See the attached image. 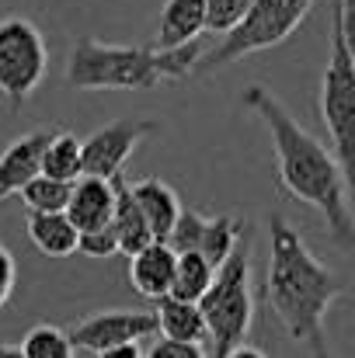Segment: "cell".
<instances>
[{
	"mask_svg": "<svg viewBox=\"0 0 355 358\" xmlns=\"http://www.w3.org/2000/svg\"><path fill=\"white\" fill-rule=\"evenodd\" d=\"M240 101L265 122V129L272 136L275 160H279V181H282L286 195L317 209L328 237L342 250H355V209L338 157L314 132H307L293 119L286 112V105L268 87L251 84Z\"/></svg>",
	"mask_w": 355,
	"mask_h": 358,
	"instance_id": "1",
	"label": "cell"
},
{
	"mask_svg": "<svg viewBox=\"0 0 355 358\" xmlns=\"http://www.w3.org/2000/svg\"><path fill=\"white\" fill-rule=\"evenodd\" d=\"M342 292H345V282L307 247L300 230L289 227L282 216H272L265 299H268V310L286 327L289 341L303 345L310 358H331L324 320Z\"/></svg>",
	"mask_w": 355,
	"mask_h": 358,
	"instance_id": "2",
	"label": "cell"
},
{
	"mask_svg": "<svg viewBox=\"0 0 355 358\" xmlns=\"http://www.w3.org/2000/svg\"><path fill=\"white\" fill-rule=\"evenodd\" d=\"M202 63L199 42L174 49L157 45H109L91 35L77 38L67 59V84L74 91H153L192 77Z\"/></svg>",
	"mask_w": 355,
	"mask_h": 358,
	"instance_id": "3",
	"label": "cell"
},
{
	"mask_svg": "<svg viewBox=\"0 0 355 358\" xmlns=\"http://www.w3.org/2000/svg\"><path fill=\"white\" fill-rule=\"evenodd\" d=\"M206 327H209V345L216 358H223L230 348L244 345L251 320H254V296H251V247L247 240L237 243V250L216 268V278L209 292L199 299Z\"/></svg>",
	"mask_w": 355,
	"mask_h": 358,
	"instance_id": "4",
	"label": "cell"
},
{
	"mask_svg": "<svg viewBox=\"0 0 355 358\" xmlns=\"http://www.w3.org/2000/svg\"><path fill=\"white\" fill-rule=\"evenodd\" d=\"M321 122L331 136V153L345 171L355 209V59L335 14H331V56L321 80Z\"/></svg>",
	"mask_w": 355,
	"mask_h": 358,
	"instance_id": "5",
	"label": "cell"
},
{
	"mask_svg": "<svg viewBox=\"0 0 355 358\" xmlns=\"http://www.w3.org/2000/svg\"><path fill=\"white\" fill-rule=\"evenodd\" d=\"M310 7H314V0H254L251 10L244 14V21L234 31H227L223 42L202 59V70H223L251 52L286 42L307 21Z\"/></svg>",
	"mask_w": 355,
	"mask_h": 358,
	"instance_id": "6",
	"label": "cell"
},
{
	"mask_svg": "<svg viewBox=\"0 0 355 358\" xmlns=\"http://www.w3.org/2000/svg\"><path fill=\"white\" fill-rule=\"evenodd\" d=\"M49 70V49L35 21L11 14L0 17V94L11 108H21Z\"/></svg>",
	"mask_w": 355,
	"mask_h": 358,
	"instance_id": "7",
	"label": "cell"
},
{
	"mask_svg": "<svg viewBox=\"0 0 355 358\" xmlns=\"http://www.w3.org/2000/svg\"><path fill=\"white\" fill-rule=\"evenodd\" d=\"M157 129H160L157 119H116L102 125L98 132H91L84 139V174L109 178V181L118 178L125 160L132 157V150Z\"/></svg>",
	"mask_w": 355,
	"mask_h": 358,
	"instance_id": "8",
	"label": "cell"
},
{
	"mask_svg": "<svg viewBox=\"0 0 355 358\" xmlns=\"http://www.w3.org/2000/svg\"><path fill=\"white\" fill-rule=\"evenodd\" d=\"M244 240V227L234 216H202L195 209H181L174 230L167 243L181 254V250H199L206 254L216 268L237 250V243Z\"/></svg>",
	"mask_w": 355,
	"mask_h": 358,
	"instance_id": "9",
	"label": "cell"
},
{
	"mask_svg": "<svg viewBox=\"0 0 355 358\" xmlns=\"http://www.w3.org/2000/svg\"><path fill=\"white\" fill-rule=\"evenodd\" d=\"M150 334H157V317L143 310H102L70 327L74 348H84L95 355L105 348L125 345V341H143Z\"/></svg>",
	"mask_w": 355,
	"mask_h": 358,
	"instance_id": "10",
	"label": "cell"
},
{
	"mask_svg": "<svg viewBox=\"0 0 355 358\" xmlns=\"http://www.w3.org/2000/svg\"><path fill=\"white\" fill-rule=\"evenodd\" d=\"M174 264H178V250L167 240H153L143 250H136L129 257V285L146 296V299H164L171 296L174 285Z\"/></svg>",
	"mask_w": 355,
	"mask_h": 358,
	"instance_id": "11",
	"label": "cell"
},
{
	"mask_svg": "<svg viewBox=\"0 0 355 358\" xmlns=\"http://www.w3.org/2000/svg\"><path fill=\"white\" fill-rule=\"evenodd\" d=\"M67 216L74 220V227L81 234H91V230L109 227L112 216H116V181L95 178V174H81L74 181Z\"/></svg>",
	"mask_w": 355,
	"mask_h": 358,
	"instance_id": "12",
	"label": "cell"
},
{
	"mask_svg": "<svg viewBox=\"0 0 355 358\" xmlns=\"http://www.w3.org/2000/svg\"><path fill=\"white\" fill-rule=\"evenodd\" d=\"M49 129H35L25 132L21 139H14L4 153H0V199L7 195H21V188L42 174V150L49 143Z\"/></svg>",
	"mask_w": 355,
	"mask_h": 358,
	"instance_id": "13",
	"label": "cell"
},
{
	"mask_svg": "<svg viewBox=\"0 0 355 358\" xmlns=\"http://www.w3.org/2000/svg\"><path fill=\"white\" fill-rule=\"evenodd\" d=\"M129 192H132L136 206L143 209V216H146V223L153 230V240L171 237V230H174V223H178V216L185 209L181 199L174 195V188L167 181H160V178H143V181H132Z\"/></svg>",
	"mask_w": 355,
	"mask_h": 358,
	"instance_id": "14",
	"label": "cell"
},
{
	"mask_svg": "<svg viewBox=\"0 0 355 358\" xmlns=\"http://www.w3.org/2000/svg\"><path fill=\"white\" fill-rule=\"evenodd\" d=\"M153 317H157L160 338L188 341V345H209V327H206V317H202V306L199 303L164 296V299H157Z\"/></svg>",
	"mask_w": 355,
	"mask_h": 358,
	"instance_id": "15",
	"label": "cell"
},
{
	"mask_svg": "<svg viewBox=\"0 0 355 358\" xmlns=\"http://www.w3.org/2000/svg\"><path fill=\"white\" fill-rule=\"evenodd\" d=\"M206 0H167L157 21V49L199 42V35L206 31Z\"/></svg>",
	"mask_w": 355,
	"mask_h": 358,
	"instance_id": "16",
	"label": "cell"
},
{
	"mask_svg": "<svg viewBox=\"0 0 355 358\" xmlns=\"http://www.w3.org/2000/svg\"><path fill=\"white\" fill-rule=\"evenodd\" d=\"M28 240L46 257H70L81 250V230L67 213H28Z\"/></svg>",
	"mask_w": 355,
	"mask_h": 358,
	"instance_id": "17",
	"label": "cell"
},
{
	"mask_svg": "<svg viewBox=\"0 0 355 358\" xmlns=\"http://www.w3.org/2000/svg\"><path fill=\"white\" fill-rule=\"evenodd\" d=\"M112 181H116V216H112V227H116V237H118V254L132 257L136 250L153 243V230H150L143 209L136 206V199L129 192V181H122V174L112 178Z\"/></svg>",
	"mask_w": 355,
	"mask_h": 358,
	"instance_id": "18",
	"label": "cell"
},
{
	"mask_svg": "<svg viewBox=\"0 0 355 358\" xmlns=\"http://www.w3.org/2000/svg\"><path fill=\"white\" fill-rule=\"evenodd\" d=\"M42 174L60 181H77L84 174V143L74 132L56 129L42 150Z\"/></svg>",
	"mask_w": 355,
	"mask_h": 358,
	"instance_id": "19",
	"label": "cell"
},
{
	"mask_svg": "<svg viewBox=\"0 0 355 358\" xmlns=\"http://www.w3.org/2000/svg\"><path fill=\"white\" fill-rule=\"evenodd\" d=\"M216 278V264L199 254V250H181L178 254V264H174V285H171V296L174 299H188V303H199L209 285Z\"/></svg>",
	"mask_w": 355,
	"mask_h": 358,
	"instance_id": "20",
	"label": "cell"
},
{
	"mask_svg": "<svg viewBox=\"0 0 355 358\" xmlns=\"http://www.w3.org/2000/svg\"><path fill=\"white\" fill-rule=\"evenodd\" d=\"M70 192H74V181H60V178L39 174V178H32L21 188V202H25L28 213H67Z\"/></svg>",
	"mask_w": 355,
	"mask_h": 358,
	"instance_id": "21",
	"label": "cell"
},
{
	"mask_svg": "<svg viewBox=\"0 0 355 358\" xmlns=\"http://www.w3.org/2000/svg\"><path fill=\"white\" fill-rule=\"evenodd\" d=\"M21 352L25 358H74L77 348L70 341V331H60L53 324H39L25 334L21 341Z\"/></svg>",
	"mask_w": 355,
	"mask_h": 358,
	"instance_id": "22",
	"label": "cell"
},
{
	"mask_svg": "<svg viewBox=\"0 0 355 358\" xmlns=\"http://www.w3.org/2000/svg\"><path fill=\"white\" fill-rule=\"evenodd\" d=\"M254 0H206V31H216V35H227L234 31L237 24L244 21V14L251 10Z\"/></svg>",
	"mask_w": 355,
	"mask_h": 358,
	"instance_id": "23",
	"label": "cell"
},
{
	"mask_svg": "<svg viewBox=\"0 0 355 358\" xmlns=\"http://www.w3.org/2000/svg\"><path fill=\"white\" fill-rule=\"evenodd\" d=\"M81 254L88 257H112L118 254V237L116 227H102V230H91V234H81Z\"/></svg>",
	"mask_w": 355,
	"mask_h": 358,
	"instance_id": "24",
	"label": "cell"
},
{
	"mask_svg": "<svg viewBox=\"0 0 355 358\" xmlns=\"http://www.w3.org/2000/svg\"><path fill=\"white\" fill-rule=\"evenodd\" d=\"M146 358H206V345H188V341L160 338V341H153V348L146 352Z\"/></svg>",
	"mask_w": 355,
	"mask_h": 358,
	"instance_id": "25",
	"label": "cell"
},
{
	"mask_svg": "<svg viewBox=\"0 0 355 358\" xmlns=\"http://www.w3.org/2000/svg\"><path fill=\"white\" fill-rule=\"evenodd\" d=\"M335 21L342 24V35H345V45L355 59V0H335Z\"/></svg>",
	"mask_w": 355,
	"mask_h": 358,
	"instance_id": "26",
	"label": "cell"
},
{
	"mask_svg": "<svg viewBox=\"0 0 355 358\" xmlns=\"http://www.w3.org/2000/svg\"><path fill=\"white\" fill-rule=\"evenodd\" d=\"M14 278H18V268H14V257L0 247V310H4V303L11 299V292H14Z\"/></svg>",
	"mask_w": 355,
	"mask_h": 358,
	"instance_id": "27",
	"label": "cell"
},
{
	"mask_svg": "<svg viewBox=\"0 0 355 358\" xmlns=\"http://www.w3.org/2000/svg\"><path fill=\"white\" fill-rule=\"evenodd\" d=\"M98 358H146V352L139 348V341H125V345H116V348L98 352Z\"/></svg>",
	"mask_w": 355,
	"mask_h": 358,
	"instance_id": "28",
	"label": "cell"
},
{
	"mask_svg": "<svg viewBox=\"0 0 355 358\" xmlns=\"http://www.w3.org/2000/svg\"><path fill=\"white\" fill-rule=\"evenodd\" d=\"M223 358H268L261 348H251V345H237V348H230Z\"/></svg>",
	"mask_w": 355,
	"mask_h": 358,
	"instance_id": "29",
	"label": "cell"
},
{
	"mask_svg": "<svg viewBox=\"0 0 355 358\" xmlns=\"http://www.w3.org/2000/svg\"><path fill=\"white\" fill-rule=\"evenodd\" d=\"M0 358H25L21 345H0Z\"/></svg>",
	"mask_w": 355,
	"mask_h": 358,
	"instance_id": "30",
	"label": "cell"
},
{
	"mask_svg": "<svg viewBox=\"0 0 355 358\" xmlns=\"http://www.w3.org/2000/svg\"><path fill=\"white\" fill-rule=\"evenodd\" d=\"M74 358H98V355H95V352H84V348H77V355H74Z\"/></svg>",
	"mask_w": 355,
	"mask_h": 358,
	"instance_id": "31",
	"label": "cell"
}]
</instances>
